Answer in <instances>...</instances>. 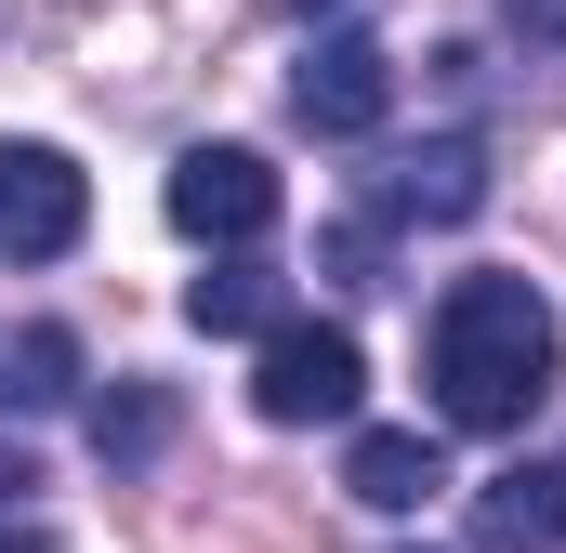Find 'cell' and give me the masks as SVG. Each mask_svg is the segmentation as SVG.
Segmentation results:
<instances>
[{
	"instance_id": "15",
	"label": "cell",
	"mask_w": 566,
	"mask_h": 553,
	"mask_svg": "<svg viewBox=\"0 0 566 553\" xmlns=\"http://www.w3.org/2000/svg\"><path fill=\"white\" fill-rule=\"evenodd\" d=\"M303 13H343V0H303Z\"/></svg>"
},
{
	"instance_id": "13",
	"label": "cell",
	"mask_w": 566,
	"mask_h": 553,
	"mask_svg": "<svg viewBox=\"0 0 566 553\" xmlns=\"http://www.w3.org/2000/svg\"><path fill=\"white\" fill-rule=\"evenodd\" d=\"M13 488H40V461H27V448L0 435V501H13Z\"/></svg>"
},
{
	"instance_id": "8",
	"label": "cell",
	"mask_w": 566,
	"mask_h": 553,
	"mask_svg": "<svg viewBox=\"0 0 566 553\" xmlns=\"http://www.w3.org/2000/svg\"><path fill=\"white\" fill-rule=\"evenodd\" d=\"M554 541H566V448L474 488V553H554Z\"/></svg>"
},
{
	"instance_id": "9",
	"label": "cell",
	"mask_w": 566,
	"mask_h": 553,
	"mask_svg": "<svg viewBox=\"0 0 566 553\" xmlns=\"http://www.w3.org/2000/svg\"><path fill=\"white\" fill-rule=\"evenodd\" d=\"M185 316H198L211 343H277V330H290V276L251 264V251H224V264L185 290Z\"/></svg>"
},
{
	"instance_id": "4",
	"label": "cell",
	"mask_w": 566,
	"mask_h": 553,
	"mask_svg": "<svg viewBox=\"0 0 566 553\" xmlns=\"http://www.w3.org/2000/svg\"><path fill=\"white\" fill-rule=\"evenodd\" d=\"M290 106H303V133L369 145L382 119H396V53H382L369 27H316V40H303V66H290Z\"/></svg>"
},
{
	"instance_id": "1",
	"label": "cell",
	"mask_w": 566,
	"mask_h": 553,
	"mask_svg": "<svg viewBox=\"0 0 566 553\" xmlns=\"http://www.w3.org/2000/svg\"><path fill=\"white\" fill-rule=\"evenodd\" d=\"M554 369H566V330H554V303H541V276L474 264V276L434 290L422 383H434V421L448 435H527V409L554 396Z\"/></svg>"
},
{
	"instance_id": "6",
	"label": "cell",
	"mask_w": 566,
	"mask_h": 553,
	"mask_svg": "<svg viewBox=\"0 0 566 553\" xmlns=\"http://www.w3.org/2000/svg\"><path fill=\"white\" fill-rule=\"evenodd\" d=\"M369 211H382V225H474V211H488V145L474 133L396 145V158L369 171Z\"/></svg>"
},
{
	"instance_id": "5",
	"label": "cell",
	"mask_w": 566,
	"mask_h": 553,
	"mask_svg": "<svg viewBox=\"0 0 566 553\" xmlns=\"http://www.w3.org/2000/svg\"><path fill=\"white\" fill-rule=\"evenodd\" d=\"M80 225H93L80 158L66 145H0V251L13 264H53V251H80Z\"/></svg>"
},
{
	"instance_id": "14",
	"label": "cell",
	"mask_w": 566,
	"mask_h": 553,
	"mask_svg": "<svg viewBox=\"0 0 566 553\" xmlns=\"http://www.w3.org/2000/svg\"><path fill=\"white\" fill-rule=\"evenodd\" d=\"M0 553H53V528H0Z\"/></svg>"
},
{
	"instance_id": "7",
	"label": "cell",
	"mask_w": 566,
	"mask_h": 553,
	"mask_svg": "<svg viewBox=\"0 0 566 553\" xmlns=\"http://www.w3.org/2000/svg\"><path fill=\"white\" fill-rule=\"evenodd\" d=\"M343 488H356L369 514H422L434 488H448V448L409 435V421H356V435H343Z\"/></svg>"
},
{
	"instance_id": "3",
	"label": "cell",
	"mask_w": 566,
	"mask_h": 553,
	"mask_svg": "<svg viewBox=\"0 0 566 553\" xmlns=\"http://www.w3.org/2000/svg\"><path fill=\"white\" fill-rule=\"evenodd\" d=\"M369 396V356H356V330H329V316H290L277 343H264V369H251V409L303 435V421H356Z\"/></svg>"
},
{
	"instance_id": "12",
	"label": "cell",
	"mask_w": 566,
	"mask_h": 553,
	"mask_svg": "<svg viewBox=\"0 0 566 553\" xmlns=\"http://www.w3.org/2000/svg\"><path fill=\"white\" fill-rule=\"evenodd\" d=\"M501 27H527V40H554V27H566V0H501Z\"/></svg>"
},
{
	"instance_id": "10",
	"label": "cell",
	"mask_w": 566,
	"mask_h": 553,
	"mask_svg": "<svg viewBox=\"0 0 566 553\" xmlns=\"http://www.w3.org/2000/svg\"><path fill=\"white\" fill-rule=\"evenodd\" d=\"M158 448H171V396H158V383H106V396H93V461L133 474V461H158Z\"/></svg>"
},
{
	"instance_id": "2",
	"label": "cell",
	"mask_w": 566,
	"mask_h": 553,
	"mask_svg": "<svg viewBox=\"0 0 566 553\" xmlns=\"http://www.w3.org/2000/svg\"><path fill=\"white\" fill-rule=\"evenodd\" d=\"M277 211H290V185L251 145H185V158H171V225H185L198 251H264Z\"/></svg>"
},
{
	"instance_id": "11",
	"label": "cell",
	"mask_w": 566,
	"mask_h": 553,
	"mask_svg": "<svg viewBox=\"0 0 566 553\" xmlns=\"http://www.w3.org/2000/svg\"><path fill=\"white\" fill-rule=\"evenodd\" d=\"M0 396H13V409H66V396H80V343H66V330H13V343H0Z\"/></svg>"
}]
</instances>
